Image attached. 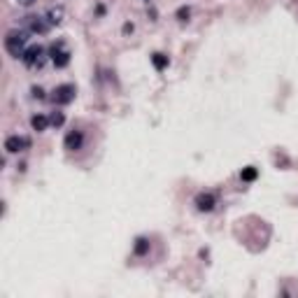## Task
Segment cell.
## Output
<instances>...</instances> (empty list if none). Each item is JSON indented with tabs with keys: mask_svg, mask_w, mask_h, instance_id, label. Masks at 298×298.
Returning <instances> with one entry per match:
<instances>
[{
	"mask_svg": "<svg viewBox=\"0 0 298 298\" xmlns=\"http://www.w3.org/2000/svg\"><path fill=\"white\" fill-rule=\"evenodd\" d=\"M63 122H66V116H63L61 112H54V114L49 116V124H51V126H63Z\"/></svg>",
	"mask_w": 298,
	"mask_h": 298,
	"instance_id": "5bb4252c",
	"label": "cell"
},
{
	"mask_svg": "<svg viewBox=\"0 0 298 298\" xmlns=\"http://www.w3.org/2000/svg\"><path fill=\"white\" fill-rule=\"evenodd\" d=\"M26 42H28L26 31H10L5 38V49L10 51L14 58H23V54H26Z\"/></svg>",
	"mask_w": 298,
	"mask_h": 298,
	"instance_id": "6da1fadb",
	"label": "cell"
},
{
	"mask_svg": "<svg viewBox=\"0 0 298 298\" xmlns=\"http://www.w3.org/2000/svg\"><path fill=\"white\" fill-rule=\"evenodd\" d=\"M33 96L35 98H42V88H33Z\"/></svg>",
	"mask_w": 298,
	"mask_h": 298,
	"instance_id": "2e32d148",
	"label": "cell"
},
{
	"mask_svg": "<svg viewBox=\"0 0 298 298\" xmlns=\"http://www.w3.org/2000/svg\"><path fill=\"white\" fill-rule=\"evenodd\" d=\"M215 205H217L215 193L203 191V193H198V196H196V207H198L200 212H210V210H215Z\"/></svg>",
	"mask_w": 298,
	"mask_h": 298,
	"instance_id": "5b68a950",
	"label": "cell"
},
{
	"mask_svg": "<svg viewBox=\"0 0 298 298\" xmlns=\"http://www.w3.org/2000/svg\"><path fill=\"white\" fill-rule=\"evenodd\" d=\"M63 14H66V10H63L61 5L51 7V10L47 12V21H49V23H61L63 21Z\"/></svg>",
	"mask_w": 298,
	"mask_h": 298,
	"instance_id": "9c48e42d",
	"label": "cell"
},
{
	"mask_svg": "<svg viewBox=\"0 0 298 298\" xmlns=\"http://www.w3.org/2000/svg\"><path fill=\"white\" fill-rule=\"evenodd\" d=\"M256 175H259V172H256V168H245L243 172H240V177H243V182H254L256 180Z\"/></svg>",
	"mask_w": 298,
	"mask_h": 298,
	"instance_id": "8fae6325",
	"label": "cell"
},
{
	"mask_svg": "<svg viewBox=\"0 0 298 298\" xmlns=\"http://www.w3.org/2000/svg\"><path fill=\"white\" fill-rule=\"evenodd\" d=\"M177 17H180V21H187L189 19V7H182V10L177 12Z\"/></svg>",
	"mask_w": 298,
	"mask_h": 298,
	"instance_id": "9a60e30c",
	"label": "cell"
},
{
	"mask_svg": "<svg viewBox=\"0 0 298 298\" xmlns=\"http://www.w3.org/2000/svg\"><path fill=\"white\" fill-rule=\"evenodd\" d=\"M31 126H33V131L42 133V131H47V126H49V119L42 116V114H35L33 119H31Z\"/></svg>",
	"mask_w": 298,
	"mask_h": 298,
	"instance_id": "30bf717a",
	"label": "cell"
},
{
	"mask_svg": "<svg viewBox=\"0 0 298 298\" xmlns=\"http://www.w3.org/2000/svg\"><path fill=\"white\" fill-rule=\"evenodd\" d=\"M23 63H26L28 68H40L44 63V49L42 47H31V49H26V54H23Z\"/></svg>",
	"mask_w": 298,
	"mask_h": 298,
	"instance_id": "3957f363",
	"label": "cell"
},
{
	"mask_svg": "<svg viewBox=\"0 0 298 298\" xmlns=\"http://www.w3.org/2000/svg\"><path fill=\"white\" fill-rule=\"evenodd\" d=\"M28 138H19V135H12V138L5 140V149L10 152V154H17V152H23V149H28Z\"/></svg>",
	"mask_w": 298,
	"mask_h": 298,
	"instance_id": "8992f818",
	"label": "cell"
},
{
	"mask_svg": "<svg viewBox=\"0 0 298 298\" xmlns=\"http://www.w3.org/2000/svg\"><path fill=\"white\" fill-rule=\"evenodd\" d=\"M152 61H154V68H156V70H163V68L168 66V56L154 54V56H152Z\"/></svg>",
	"mask_w": 298,
	"mask_h": 298,
	"instance_id": "7c38bea8",
	"label": "cell"
},
{
	"mask_svg": "<svg viewBox=\"0 0 298 298\" xmlns=\"http://www.w3.org/2000/svg\"><path fill=\"white\" fill-rule=\"evenodd\" d=\"M51 61H54L56 68H66L70 63V51H66L61 44H54L51 47Z\"/></svg>",
	"mask_w": 298,
	"mask_h": 298,
	"instance_id": "277c9868",
	"label": "cell"
},
{
	"mask_svg": "<svg viewBox=\"0 0 298 298\" xmlns=\"http://www.w3.org/2000/svg\"><path fill=\"white\" fill-rule=\"evenodd\" d=\"M147 252H149V240L140 237L138 243H135V254H140V256H142V254H147Z\"/></svg>",
	"mask_w": 298,
	"mask_h": 298,
	"instance_id": "4fadbf2b",
	"label": "cell"
},
{
	"mask_svg": "<svg viewBox=\"0 0 298 298\" xmlns=\"http://www.w3.org/2000/svg\"><path fill=\"white\" fill-rule=\"evenodd\" d=\"M82 142H84V135L79 131H68L66 140H63V144H66L68 152H77V149L82 147Z\"/></svg>",
	"mask_w": 298,
	"mask_h": 298,
	"instance_id": "52a82bcc",
	"label": "cell"
},
{
	"mask_svg": "<svg viewBox=\"0 0 298 298\" xmlns=\"http://www.w3.org/2000/svg\"><path fill=\"white\" fill-rule=\"evenodd\" d=\"M19 3H21V5H23V7H28V5H33L35 0H19Z\"/></svg>",
	"mask_w": 298,
	"mask_h": 298,
	"instance_id": "e0dca14e",
	"label": "cell"
},
{
	"mask_svg": "<svg viewBox=\"0 0 298 298\" xmlns=\"http://www.w3.org/2000/svg\"><path fill=\"white\" fill-rule=\"evenodd\" d=\"M72 98H75V86L72 84H61L51 94V100H54L56 105H68V103H72Z\"/></svg>",
	"mask_w": 298,
	"mask_h": 298,
	"instance_id": "7a4b0ae2",
	"label": "cell"
},
{
	"mask_svg": "<svg viewBox=\"0 0 298 298\" xmlns=\"http://www.w3.org/2000/svg\"><path fill=\"white\" fill-rule=\"evenodd\" d=\"M26 23H28V31H31V33H40V35H44L47 31H49V23L42 21L40 17H28V19H26Z\"/></svg>",
	"mask_w": 298,
	"mask_h": 298,
	"instance_id": "ba28073f",
	"label": "cell"
}]
</instances>
